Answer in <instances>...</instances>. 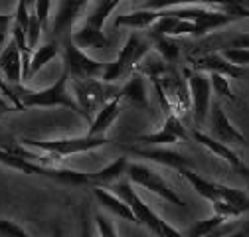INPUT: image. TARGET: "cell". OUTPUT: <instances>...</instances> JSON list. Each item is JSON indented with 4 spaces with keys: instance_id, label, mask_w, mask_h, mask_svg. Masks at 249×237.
Segmentation results:
<instances>
[{
    "instance_id": "cell-1",
    "label": "cell",
    "mask_w": 249,
    "mask_h": 237,
    "mask_svg": "<svg viewBox=\"0 0 249 237\" xmlns=\"http://www.w3.org/2000/svg\"><path fill=\"white\" fill-rule=\"evenodd\" d=\"M0 164H4L12 170L24 172V174H34V176H44L50 180H55L59 184H70V186H91V174L89 172H79L71 168H59L53 164H42L36 160H30L24 156H18L4 146H0Z\"/></svg>"
},
{
    "instance_id": "cell-25",
    "label": "cell",
    "mask_w": 249,
    "mask_h": 237,
    "mask_svg": "<svg viewBox=\"0 0 249 237\" xmlns=\"http://www.w3.org/2000/svg\"><path fill=\"white\" fill-rule=\"evenodd\" d=\"M213 6L222 8L228 4H241V0H146L142 4L144 8H154V10H164V8H174V6Z\"/></svg>"
},
{
    "instance_id": "cell-30",
    "label": "cell",
    "mask_w": 249,
    "mask_h": 237,
    "mask_svg": "<svg viewBox=\"0 0 249 237\" xmlns=\"http://www.w3.org/2000/svg\"><path fill=\"white\" fill-rule=\"evenodd\" d=\"M220 53H222L226 59H230L231 64H235V66H241V68L249 66V48L228 46V48H224Z\"/></svg>"
},
{
    "instance_id": "cell-31",
    "label": "cell",
    "mask_w": 249,
    "mask_h": 237,
    "mask_svg": "<svg viewBox=\"0 0 249 237\" xmlns=\"http://www.w3.org/2000/svg\"><path fill=\"white\" fill-rule=\"evenodd\" d=\"M50 6H52V0H36L34 2V12L42 24L44 32H48V28H50Z\"/></svg>"
},
{
    "instance_id": "cell-28",
    "label": "cell",
    "mask_w": 249,
    "mask_h": 237,
    "mask_svg": "<svg viewBox=\"0 0 249 237\" xmlns=\"http://www.w3.org/2000/svg\"><path fill=\"white\" fill-rule=\"evenodd\" d=\"M226 221H228V218H226V216L215 214V212H213V216H212V218L202 220V221H198L196 225H192L188 231H186V235H190V237H202V235L217 233V227H222Z\"/></svg>"
},
{
    "instance_id": "cell-16",
    "label": "cell",
    "mask_w": 249,
    "mask_h": 237,
    "mask_svg": "<svg viewBox=\"0 0 249 237\" xmlns=\"http://www.w3.org/2000/svg\"><path fill=\"white\" fill-rule=\"evenodd\" d=\"M121 95L119 91L109 97L95 113V117H93V121L89 123V129H87V135H95V136H105V133L111 129V125L119 118L121 115Z\"/></svg>"
},
{
    "instance_id": "cell-36",
    "label": "cell",
    "mask_w": 249,
    "mask_h": 237,
    "mask_svg": "<svg viewBox=\"0 0 249 237\" xmlns=\"http://www.w3.org/2000/svg\"><path fill=\"white\" fill-rule=\"evenodd\" d=\"M10 111H18L10 99H6L2 93H0V115H4V113H10Z\"/></svg>"
},
{
    "instance_id": "cell-23",
    "label": "cell",
    "mask_w": 249,
    "mask_h": 237,
    "mask_svg": "<svg viewBox=\"0 0 249 237\" xmlns=\"http://www.w3.org/2000/svg\"><path fill=\"white\" fill-rule=\"evenodd\" d=\"M178 172H180V174L186 178V180H188V184H190L204 200H208L210 203H213V202L220 200V182L208 180V178L196 174L190 166H184V168H180Z\"/></svg>"
},
{
    "instance_id": "cell-12",
    "label": "cell",
    "mask_w": 249,
    "mask_h": 237,
    "mask_svg": "<svg viewBox=\"0 0 249 237\" xmlns=\"http://www.w3.org/2000/svg\"><path fill=\"white\" fill-rule=\"evenodd\" d=\"M190 135L186 131V127L182 125L180 117L176 113H166V118H164V125L154 131L150 135H141L135 138V142H141V144H172V142H178V140H186Z\"/></svg>"
},
{
    "instance_id": "cell-18",
    "label": "cell",
    "mask_w": 249,
    "mask_h": 237,
    "mask_svg": "<svg viewBox=\"0 0 249 237\" xmlns=\"http://www.w3.org/2000/svg\"><path fill=\"white\" fill-rule=\"evenodd\" d=\"M0 73L10 85H20L22 79V53L14 40L0 50Z\"/></svg>"
},
{
    "instance_id": "cell-13",
    "label": "cell",
    "mask_w": 249,
    "mask_h": 237,
    "mask_svg": "<svg viewBox=\"0 0 249 237\" xmlns=\"http://www.w3.org/2000/svg\"><path fill=\"white\" fill-rule=\"evenodd\" d=\"M212 205L215 214H222L228 220L239 218L249 212V196L237 188H231L220 182V200L213 202Z\"/></svg>"
},
{
    "instance_id": "cell-8",
    "label": "cell",
    "mask_w": 249,
    "mask_h": 237,
    "mask_svg": "<svg viewBox=\"0 0 249 237\" xmlns=\"http://www.w3.org/2000/svg\"><path fill=\"white\" fill-rule=\"evenodd\" d=\"M127 178L135 186H141V188L148 190L150 194L166 200L168 203L178 205V207H186V202L176 194V190H172V186L164 180V176H160L154 168H150L146 164H141V162H129Z\"/></svg>"
},
{
    "instance_id": "cell-26",
    "label": "cell",
    "mask_w": 249,
    "mask_h": 237,
    "mask_svg": "<svg viewBox=\"0 0 249 237\" xmlns=\"http://www.w3.org/2000/svg\"><path fill=\"white\" fill-rule=\"evenodd\" d=\"M59 50H61V46H59L57 40L46 42L44 46L36 48V50L32 51V59H30V73H28V79L34 77L44 66H48V64L52 62V59H55V57L59 55Z\"/></svg>"
},
{
    "instance_id": "cell-10",
    "label": "cell",
    "mask_w": 249,
    "mask_h": 237,
    "mask_svg": "<svg viewBox=\"0 0 249 237\" xmlns=\"http://www.w3.org/2000/svg\"><path fill=\"white\" fill-rule=\"evenodd\" d=\"M186 79H188V91H190V101H192L194 125L196 127H202L208 121L210 107H212L210 73L192 69V71H186Z\"/></svg>"
},
{
    "instance_id": "cell-21",
    "label": "cell",
    "mask_w": 249,
    "mask_h": 237,
    "mask_svg": "<svg viewBox=\"0 0 249 237\" xmlns=\"http://www.w3.org/2000/svg\"><path fill=\"white\" fill-rule=\"evenodd\" d=\"M119 95L123 103H129L137 109H144L148 107V97H146V87H144V79L141 71H133L129 81L119 89Z\"/></svg>"
},
{
    "instance_id": "cell-17",
    "label": "cell",
    "mask_w": 249,
    "mask_h": 237,
    "mask_svg": "<svg viewBox=\"0 0 249 237\" xmlns=\"http://www.w3.org/2000/svg\"><path fill=\"white\" fill-rule=\"evenodd\" d=\"M127 151L135 156H141V158H146V160H152L157 164H162V166H168V168H184V166H192V162L182 156L180 152H174V151H166V148H139V146H129Z\"/></svg>"
},
{
    "instance_id": "cell-33",
    "label": "cell",
    "mask_w": 249,
    "mask_h": 237,
    "mask_svg": "<svg viewBox=\"0 0 249 237\" xmlns=\"http://www.w3.org/2000/svg\"><path fill=\"white\" fill-rule=\"evenodd\" d=\"M95 223H97V233L99 235H103V237H117L119 235L117 229H115V225L103 214H97L95 216Z\"/></svg>"
},
{
    "instance_id": "cell-20",
    "label": "cell",
    "mask_w": 249,
    "mask_h": 237,
    "mask_svg": "<svg viewBox=\"0 0 249 237\" xmlns=\"http://www.w3.org/2000/svg\"><path fill=\"white\" fill-rule=\"evenodd\" d=\"M192 136H194V140H196V142H200L204 148H208V151H210L212 154H215L217 158L226 160L233 170L243 162V160L239 158V154L233 151V148H231L230 144H226V142H222V140L213 138L212 135H206V133H202L200 129H194V131H192Z\"/></svg>"
},
{
    "instance_id": "cell-35",
    "label": "cell",
    "mask_w": 249,
    "mask_h": 237,
    "mask_svg": "<svg viewBox=\"0 0 249 237\" xmlns=\"http://www.w3.org/2000/svg\"><path fill=\"white\" fill-rule=\"evenodd\" d=\"M230 46H235V48H249V32L239 34L237 38H233V40L230 42Z\"/></svg>"
},
{
    "instance_id": "cell-24",
    "label": "cell",
    "mask_w": 249,
    "mask_h": 237,
    "mask_svg": "<svg viewBox=\"0 0 249 237\" xmlns=\"http://www.w3.org/2000/svg\"><path fill=\"white\" fill-rule=\"evenodd\" d=\"M127 166H129V158L121 156V158L113 160L111 164H107L105 168L91 172V186H103V188L111 186L113 182L121 180L123 176H127Z\"/></svg>"
},
{
    "instance_id": "cell-22",
    "label": "cell",
    "mask_w": 249,
    "mask_h": 237,
    "mask_svg": "<svg viewBox=\"0 0 249 237\" xmlns=\"http://www.w3.org/2000/svg\"><path fill=\"white\" fill-rule=\"evenodd\" d=\"M160 18V10L154 8H137L129 14H121L115 18L117 28H133V30H148L154 22Z\"/></svg>"
},
{
    "instance_id": "cell-29",
    "label": "cell",
    "mask_w": 249,
    "mask_h": 237,
    "mask_svg": "<svg viewBox=\"0 0 249 237\" xmlns=\"http://www.w3.org/2000/svg\"><path fill=\"white\" fill-rule=\"evenodd\" d=\"M210 83H212V91H215V95H220L228 101H235V95L230 87V77L222 75V73H210Z\"/></svg>"
},
{
    "instance_id": "cell-14",
    "label": "cell",
    "mask_w": 249,
    "mask_h": 237,
    "mask_svg": "<svg viewBox=\"0 0 249 237\" xmlns=\"http://www.w3.org/2000/svg\"><path fill=\"white\" fill-rule=\"evenodd\" d=\"M192 69L204 71V73H222V75L231 77V79H239L245 73V69L241 66L231 64L230 59H226L220 51H210V53L194 57L192 59Z\"/></svg>"
},
{
    "instance_id": "cell-11",
    "label": "cell",
    "mask_w": 249,
    "mask_h": 237,
    "mask_svg": "<svg viewBox=\"0 0 249 237\" xmlns=\"http://www.w3.org/2000/svg\"><path fill=\"white\" fill-rule=\"evenodd\" d=\"M210 135L230 146L245 144L243 133L230 121V117L226 115V111L222 109L220 103H212V107H210Z\"/></svg>"
},
{
    "instance_id": "cell-19",
    "label": "cell",
    "mask_w": 249,
    "mask_h": 237,
    "mask_svg": "<svg viewBox=\"0 0 249 237\" xmlns=\"http://www.w3.org/2000/svg\"><path fill=\"white\" fill-rule=\"evenodd\" d=\"M93 196H95L97 202L105 207L107 212H111L113 216H117V218H121V220H127V221H135V223H137L135 214H133V210L129 207V203L124 202L119 194H115L113 190L103 188V186H93Z\"/></svg>"
},
{
    "instance_id": "cell-6",
    "label": "cell",
    "mask_w": 249,
    "mask_h": 237,
    "mask_svg": "<svg viewBox=\"0 0 249 237\" xmlns=\"http://www.w3.org/2000/svg\"><path fill=\"white\" fill-rule=\"evenodd\" d=\"M73 81V97L81 109V117L87 123L93 121L97 109L113 97L119 89L109 87L111 83L103 81L101 77H89V79H71Z\"/></svg>"
},
{
    "instance_id": "cell-4",
    "label": "cell",
    "mask_w": 249,
    "mask_h": 237,
    "mask_svg": "<svg viewBox=\"0 0 249 237\" xmlns=\"http://www.w3.org/2000/svg\"><path fill=\"white\" fill-rule=\"evenodd\" d=\"M107 188L113 190L115 194H119L124 202L129 203V207H131L133 214H135L137 223H139V225H144L150 233H154V235H182V231H178L176 227L168 225V223L137 194L135 184H133L131 180H117V182H113V184L107 186Z\"/></svg>"
},
{
    "instance_id": "cell-2",
    "label": "cell",
    "mask_w": 249,
    "mask_h": 237,
    "mask_svg": "<svg viewBox=\"0 0 249 237\" xmlns=\"http://www.w3.org/2000/svg\"><path fill=\"white\" fill-rule=\"evenodd\" d=\"M123 2V0H99L93 12L71 30V40L81 50H103L111 46V40L105 36L103 26L107 18L113 14V10Z\"/></svg>"
},
{
    "instance_id": "cell-3",
    "label": "cell",
    "mask_w": 249,
    "mask_h": 237,
    "mask_svg": "<svg viewBox=\"0 0 249 237\" xmlns=\"http://www.w3.org/2000/svg\"><path fill=\"white\" fill-rule=\"evenodd\" d=\"M68 79H70V73L64 69L61 75L57 77V81L46 89H26L20 85H14L16 89V95L20 99V105L22 109H30V107H66V109H71L73 113H77L81 117V109L75 101V97L70 93L68 89Z\"/></svg>"
},
{
    "instance_id": "cell-37",
    "label": "cell",
    "mask_w": 249,
    "mask_h": 237,
    "mask_svg": "<svg viewBox=\"0 0 249 237\" xmlns=\"http://www.w3.org/2000/svg\"><path fill=\"white\" fill-rule=\"evenodd\" d=\"M235 172H239V176H241L243 180H245V182L249 184V166H247L245 162H241V164H239V166L235 168Z\"/></svg>"
},
{
    "instance_id": "cell-38",
    "label": "cell",
    "mask_w": 249,
    "mask_h": 237,
    "mask_svg": "<svg viewBox=\"0 0 249 237\" xmlns=\"http://www.w3.org/2000/svg\"><path fill=\"white\" fill-rule=\"evenodd\" d=\"M20 4H24V6H28V8H34V2L36 0H18Z\"/></svg>"
},
{
    "instance_id": "cell-15",
    "label": "cell",
    "mask_w": 249,
    "mask_h": 237,
    "mask_svg": "<svg viewBox=\"0 0 249 237\" xmlns=\"http://www.w3.org/2000/svg\"><path fill=\"white\" fill-rule=\"evenodd\" d=\"M89 0H61L59 2V8H57V14L53 18V36H66V34H71V30L77 22V18L81 16V12L85 10Z\"/></svg>"
},
{
    "instance_id": "cell-5",
    "label": "cell",
    "mask_w": 249,
    "mask_h": 237,
    "mask_svg": "<svg viewBox=\"0 0 249 237\" xmlns=\"http://www.w3.org/2000/svg\"><path fill=\"white\" fill-rule=\"evenodd\" d=\"M150 48H152V44H150L148 36H141V34L133 32L127 38V42H124V46L121 48L115 62L105 66V71H103L101 79L107 81V83H115L123 75L135 71V68L139 66L141 59L150 51Z\"/></svg>"
},
{
    "instance_id": "cell-7",
    "label": "cell",
    "mask_w": 249,
    "mask_h": 237,
    "mask_svg": "<svg viewBox=\"0 0 249 237\" xmlns=\"http://www.w3.org/2000/svg\"><path fill=\"white\" fill-rule=\"evenodd\" d=\"M111 140L107 136H95V135H83V136H68V138H53V140H34V138H24L22 144L30 148H38V151H46L52 154H57L59 158L71 156V154H81V152H91L97 148L109 144Z\"/></svg>"
},
{
    "instance_id": "cell-27",
    "label": "cell",
    "mask_w": 249,
    "mask_h": 237,
    "mask_svg": "<svg viewBox=\"0 0 249 237\" xmlns=\"http://www.w3.org/2000/svg\"><path fill=\"white\" fill-rule=\"evenodd\" d=\"M148 36V34H146ZM152 48L157 50V53L164 59L166 64H174L178 55H180V46L174 40V36H166V34H157V36H148Z\"/></svg>"
},
{
    "instance_id": "cell-34",
    "label": "cell",
    "mask_w": 249,
    "mask_h": 237,
    "mask_svg": "<svg viewBox=\"0 0 249 237\" xmlns=\"http://www.w3.org/2000/svg\"><path fill=\"white\" fill-rule=\"evenodd\" d=\"M0 233H4V235H22V237L30 235L28 229H24L22 225H18V223H14L10 220H4V218H0Z\"/></svg>"
},
{
    "instance_id": "cell-9",
    "label": "cell",
    "mask_w": 249,
    "mask_h": 237,
    "mask_svg": "<svg viewBox=\"0 0 249 237\" xmlns=\"http://www.w3.org/2000/svg\"><path fill=\"white\" fill-rule=\"evenodd\" d=\"M61 51H64V69L70 73L71 79H89V77L103 75L107 64L97 62V59H93L85 50H81L71 40V34L64 36Z\"/></svg>"
},
{
    "instance_id": "cell-32",
    "label": "cell",
    "mask_w": 249,
    "mask_h": 237,
    "mask_svg": "<svg viewBox=\"0 0 249 237\" xmlns=\"http://www.w3.org/2000/svg\"><path fill=\"white\" fill-rule=\"evenodd\" d=\"M12 24H14V14H0V50L6 46L8 34H12Z\"/></svg>"
}]
</instances>
